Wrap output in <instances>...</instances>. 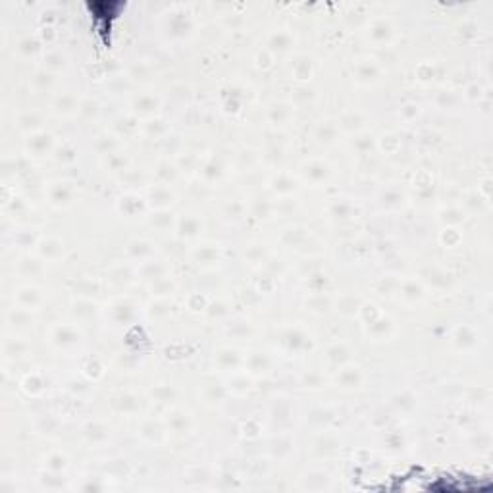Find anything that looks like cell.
I'll return each mask as SVG.
<instances>
[{
  "label": "cell",
  "mask_w": 493,
  "mask_h": 493,
  "mask_svg": "<svg viewBox=\"0 0 493 493\" xmlns=\"http://www.w3.org/2000/svg\"><path fill=\"white\" fill-rule=\"evenodd\" d=\"M68 466V459L64 454H52L49 457V468L52 472H62Z\"/></svg>",
  "instance_id": "3"
},
{
  "label": "cell",
  "mask_w": 493,
  "mask_h": 493,
  "mask_svg": "<svg viewBox=\"0 0 493 493\" xmlns=\"http://www.w3.org/2000/svg\"><path fill=\"white\" fill-rule=\"evenodd\" d=\"M300 487L302 489H328L329 478L326 474H310L307 478H300Z\"/></svg>",
  "instance_id": "1"
},
{
  "label": "cell",
  "mask_w": 493,
  "mask_h": 493,
  "mask_svg": "<svg viewBox=\"0 0 493 493\" xmlns=\"http://www.w3.org/2000/svg\"><path fill=\"white\" fill-rule=\"evenodd\" d=\"M41 485L45 487V489H50V491H58V489H66L68 487V478H41Z\"/></svg>",
  "instance_id": "2"
}]
</instances>
